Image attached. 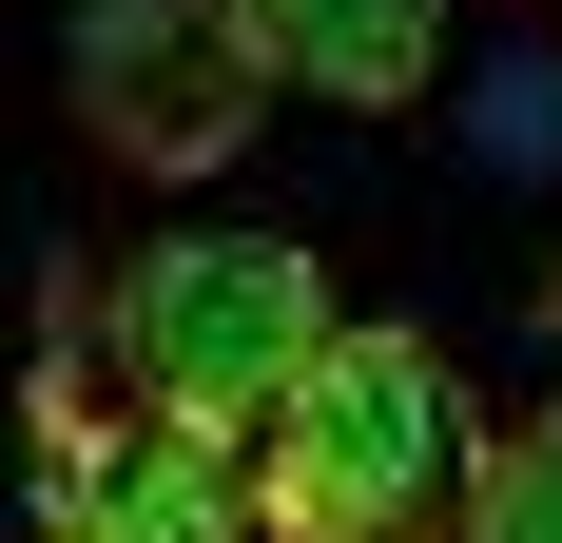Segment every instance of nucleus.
Wrapping results in <instances>:
<instances>
[{
    "instance_id": "20e7f679",
    "label": "nucleus",
    "mask_w": 562,
    "mask_h": 543,
    "mask_svg": "<svg viewBox=\"0 0 562 543\" xmlns=\"http://www.w3.org/2000/svg\"><path fill=\"white\" fill-rule=\"evenodd\" d=\"M272 505H252V446L233 428H175V408H136V428L78 446V408H40V543H252Z\"/></svg>"
},
{
    "instance_id": "f03ea898",
    "label": "nucleus",
    "mask_w": 562,
    "mask_h": 543,
    "mask_svg": "<svg viewBox=\"0 0 562 543\" xmlns=\"http://www.w3.org/2000/svg\"><path fill=\"white\" fill-rule=\"evenodd\" d=\"M330 272L291 253V233H156V253L116 272V369H136V408H175V428H233L272 446V408L311 388V350H330Z\"/></svg>"
},
{
    "instance_id": "7ed1b4c3",
    "label": "nucleus",
    "mask_w": 562,
    "mask_h": 543,
    "mask_svg": "<svg viewBox=\"0 0 562 543\" xmlns=\"http://www.w3.org/2000/svg\"><path fill=\"white\" fill-rule=\"evenodd\" d=\"M272 98L291 78H272V40H252V0H78V117H98V156L233 175Z\"/></svg>"
},
{
    "instance_id": "39448f33",
    "label": "nucleus",
    "mask_w": 562,
    "mask_h": 543,
    "mask_svg": "<svg viewBox=\"0 0 562 543\" xmlns=\"http://www.w3.org/2000/svg\"><path fill=\"white\" fill-rule=\"evenodd\" d=\"M252 40H272L291 98H330V117H407L427 78H447V0H252Z\"/></svg>"
},
{
    "instance_id": "423d86ee",
    "label": "nucleus",
    "mask_w": 562,
    "mask_h": 543,
    "mask_svg": "<svg viewBox=\"0 0 562 543\" xmlns=\"http://www.w3.org/2000/svg\"><path fill=\"white\" fill-rule=\"evenodd\" d=\"M465 543H562V408H543V428H485V486H465Z\"/></svg>"
},
{
    "instance_id": "f257e3e1",
    "label": "nucleus",
    "mask_w": 562,
    "mask_h": 543,
    "mask_svg": "<svg viewBox=\"0 0 562 543\" xmlns=\"http://www.w3.org/2000/svg\"><path fill=\"white\" fill-rule=\"evenodd\" d=\"M465 486H485V428H465V369L427 330H330L252 446L272 543H427V524H465Z\"/></svg>"
}]
</instances>
